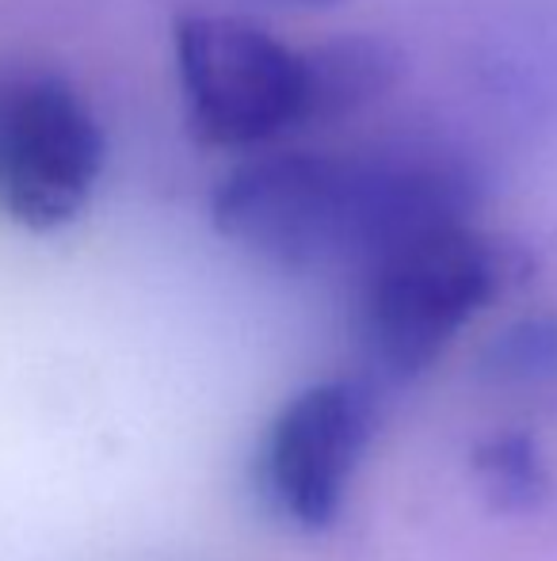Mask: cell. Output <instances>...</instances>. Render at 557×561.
<instances>
[{"instance_id":"cell-2","label":"cell","mask_w":557,"mask_h":561,"mask_svg":"<svg viewBox=\"0 0 557 561\" xmlns=\"http://www.w3.org/2000/svg\"><path fill=\"white\" fill-rule=\"evenodd\" d=\"M531 272L520 244L474 222L428 229L363 267L359 333L390 382L423 375L451 340Z\"/></svg>"},{"instance_id":"cell-1","label":"cell","mask_w":557,"mask_h":561,"mask_svg":"<svg viewBox=\"0 0 557 561\" xmlns=\"http://www.w3.org/2000/svg\"><path fill=\"white\" fill-rule=\"evenodd\" d=\"M481 176L459 153L402 146L359 153L253 157L214 187L210 215L225 241L282 272L348 264L363 272L394 244L469 222Z\"/></svg>"},{"instance_id":"cell-6","label":"cell","mask_w":557,"mask_h":561,"mask_svg":"<svg viewBox=\"0 0 557 561\" xmlns=\"http://www.w3.org/2000/svg\"><path fill=\"white\" fill-rule=\"evenodd\" d=\"M474 470L500 512H535L550 496V470L527 432H500L474 450Z\"/></svg>"},{"instance_id":"cell-3","label":"cell","mask_w":557,"mask_h":561,"mask_svg":"<svg viewBox=\"0 0 557 561\" xmlns=\"http://www.w3.org/2000/svg\"><path fill=\"white\" fill-rule=\"evenodd\" d=\"M176 66L199 146L253 149L302 123V50L245 15H179Z\"/></svg>"},{"instance_id":"cell-7","label":"cell","mask_w":557,"mask_h":561,"mask_svg":"<svg viewBox=\"0 0 557 561\" xmlns=\"http://www.w3.org/2000/svg\"><path fill=\"white\" fill-rule=\"evenodd\" d=\"M481 375L497 386H557V313L512 321L485 344Z\"/></svg>"},{"instance_id":"cell-8","label":"cell","mask_w":557,"mask_h":561,"mask_svg":"<svg viewBox=\"0 0 557 561\" xmlns=\"http://www.w3.org/2000/svg\"><path fill=\"white\" fill-rule=\"evenodd\" d=\"M271 8H298V12H321V8H336L340 0H264Z\"/></svg>"},{"instance_id":"cell-4","label":"cell","mask_w":557,"mask_h":561,"mask_svg":"<svg viewBox=\"0 0 557 561\" xmlns=\"http://www.w3.org/2000/svg\"><path fill=\"white\" fill-rule=\"evenodd\" d=\"M374 428L379 405L371 386L333 378L302 390L282 405L264 439V496L302 531L333 527Z\"/></svg>"},{"instance_id":"cell-5","label":"cell","mask_w":557,"mask_h":561,"mask_svg":"<svg viewBox=\"0 0 557 561\" xmlns=\"http://www.w3.org/2000/svg\"><path fill=\"white\" fill-rule=\"evenodd\" d=\"M405 73V54L386 35H336L302 50V123L298 130H321L356 118Z\"/></svg>"}]
</instances>
